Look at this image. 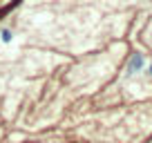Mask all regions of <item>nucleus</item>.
<instances>
[{
	"label": "nucleus",
	"mask_w": 152,
	"mask_h": 143,
	"mask_svg": "<svg viewBox=\"0 0 152 143\" xmlns=\"http://www.w3.org/2000/svg\"><path fill=\"white\" fill-rule=\"evenodd\" d=\"M141 67H143V54H134V56L130 58V63H128V72L134 74V72H139Z\"/></svg>",
	"instance_id": "nucleus-1"
},
{
	"label": "nucleus",
	"mask_w": 152,
	"mask_h": 143,
	"mask_svg": "<svg viewBox=\"0 0 152 143\" xmlns=\"http://www.w3.org/2000/svg\"><path fill=\"white\" fill-rule=\"evenodd\" d=\"M0 38H2V43H9L11 40V31L9 29H2V31H0Z\"/></svg>",
	"instance_id": "nucleus-2"
},
{
	"label": "nucleus",
	"mask_w": 152,
	"mask_h": 143,
	"mask_svg": "<svg viewBox=\"0 0 152 143\" xmlns=\"http://www.w3.org/2000/svg\"><path fill=\"white\" fill-rule=\"evenodd\" d=\"M148 74H150V76H152V65H150V67H148Z\"/></svg>",
	"instance_id": "nucleus-3"
}]
</instances>
